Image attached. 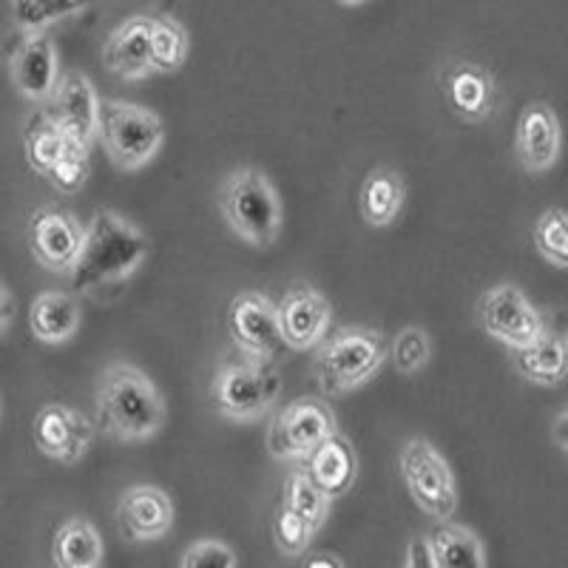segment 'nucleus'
Returning <instances> with one entry per match:
<instances>
[{
	"label": "nucleus",
	"instance_id": "39",
	"mask_svg": "<svg viewBox=\"0 0 568 568\" xmlns=\"http://www.w3.org/2000/svg\"><path fill=\"white\" fill-rule=\"evenodd\" d=\"M336 3H342V7H358L364 0H336Z\"/></svg>",
	"mask_w": 568,
	"mask_h": 568
},
{
	"label": "nucleus",
	"instance_id": "16",
	"mask_svg": "<svg viewBox=\"0 0 568 568\" xmlns=\"http://www.w3.org/2000/svg\"><path fill=\"white\" fill-rule=\"evenodd\" d=\"M12 83L32 103H45L60 78L58 49L45 32H29L12 52Z\"/></svg>",
	"mask_w": 568,
	"mask_h": 568
},
{
	"label": "nucleus",
	"instance_id": "12",
	"mask_svg": "<svg viewBox=\"0 0 568 568\" xmlns=\"http://www.w3.org/2000/svg\"><path fill=\"white\" fill-rule=\"evenodd\" d=\"M94 440V424L80 409L65 404H45L34 415V444L45 458L74 466L85 458Z\"/></svg>",
	"mask_w": 568,
	"mask_h": 568
},
{
	"label": "nucleus",
	"instance_id": "2",
	"mask_svg": "<svg viewBox=\"0 0 568 568\" xmlns=\"http://www.w3.org/2000/svg\"><path fill=\"white\" fill-rule=\"evenodd\" d=\"M98 424L116 440H149L165 426V398L140 367L111 364L98 384Z\"/></svg>",
	"mask_w": 568,
	"mask_h": 568
},
{
	"label": "nucleus",
	"instance_id": "35",
	"mask_svg": "<svg viewBox=\"0 0 568 568\" xmlns=\"http://www.w3.org/2000/svg\"><path fill=\"white\" fill-rule=\"evenodd\" d=\"M404 568H435L433 557H429V546H426V537H413L409 540Z\"/></svg>",
	"mask_w": 568,
	"mask_h": 568
},
{
	"label": "nucleus",
	"instance_id": "23",
	"mask_svg": "<svg viewBox=\"0 0 568 568\" xmlns=\"http://www.w3.org/2000/svg\"><path fill=\"white\" fill-rule=\"evenodd\" d=\"M426 546L435 568H486L484 540L469 526L440 520Z\"/></svg>",
	"mask_w": 568,
	"mask_h": 568
},
{
	"label": "nucleus",
	"instance_id": "11",
	"mask_svg": "<svg viewBox=\"0 0 568 568\" xmlns=\"http://www.w3.org/2000/svg\"><path fill=\"white\" fill-rule=\"evenodd\" d=\"M227 329L233 344L251 358V362H273L282 349L278 336L276 304L262 293H240L227 307Z\"/></svg>",
	"mask_w": 568,
	"mask_h": 568
},
{
	"label": "nucleus",
	"instance_id": "30",
	"mask_svg": "<svg viewBox=\"0 0 568 568\" xmlns=\"http://www.w3.org/2000/svg\"><path fill=\"white\" fill-rule=\"evenodd\" d=\"M91 0H12L14 23L23 32H43L49 23L89 7Z\"/></svg>",
	"mask_w": 568,
	"mask_h": 568
},
{
	"label": "nucleus",
	"instance_id": "24",
	"mask_svg": "<svg viewBox=\"0 0 568 568\" xmlns=\"http://www.w3.org/2000/svg\"><path fill=\"white\" fill-rule=\"evenodd\" d=\"M407 202V185L393 169H375L362 185V216L373 227H389Z\"/></svg>",
	"mask_w": 568,
	"mask_h": 568
},
{
	"label": "nucleus",
	"instance_id": "31",
	"mask_svg": "<svg viewBox=\"0 0 568 568\" xmlns=\"http://www.w3.org/2000/svg\"><path fill=\"white\" fill-rule=\"evenodd\" d=\"M535 247L551 267L562 271L568 265V233L562 207H549L535 222Z\"/></svg>",
	"mask_w": 568,
	"mask_h": 568
},
{
	"label": "nucleus",
	"instance_id": "14",
	"mask_svg": "<svg viewBox=\"0 0 568 568\" xmlns=\"http://www.w3.org/2000/svg\"><path fill=\"white\" fill-rule=\"evenodd\" d=\"M276 322L284 347L313 349L329 329L333 307L324 293L302 284L284 293L282 302L276 304Z\"/></svg>",
	"mask_w": 568,
	"mask_h": 568
},
{
	"label": "nucleus",
	"instance_id": "34",
	"mask_svg": "<svg viewBox=\"0 0 568 568\" xmlns=\"http://www.w3.org/2000/svg\"><path fill=\"white\" fill-rule=\"evenodd\" d=\"M180 568H236V555L222 540H196L182 555Z\"/></svg>",
	"mask_w": 568,
	"mask_h": 568
},
{
	"label": "nucleus",
	"instance_id": "19",
	"mask_svg": "<svg viewBox=\"0 0 568 568\" xmlns=\"http://www.w3.org/2000/svg\"><path fill=\"white\" fill-rule=\"evenodd\" d=\"M105 71L123 80H145L154 74L151 69V18L136 14L123 20L114 32L109 34L103 45Z\"/></svg>",
	"mask_w": 568,
	"mask_h": 568
},
{
	"label": "nucleus",
	"instance_id": "32",
	"mask_svg": "<svg viewBox=\"0 0 568 568\" xmlns=\"http://www.w3.org/2000/svg\"><path fill=\"white\" fill-rule=\"evenodd\" d=\"M313 535H316V531L304 524L302 517H296L293 511L284 509V506L276 511V517H273V540H276L282 555L302 557L304 551H307V546H311Z\"/></svg>",
	"mask_w": 568,
	"mask_h": 568
},
{
	"label": "nucleus",
	"instance_id": "9",
	"mask_svg": "<svg viewBox=\"0 0 568 568\" xmlns=\"http://www.w3.org/2000/svg\"><path fill=\"white\" fill-rule=\"evenodd\" d=\"M478 318L480 327L509 349L524 347V344L535 342L537 336L546 333L540 311L529 302L524 291H517L509 282L495 284L480 296Z\"/></svg>",
	"mask_w": 568,
	"mask_h": 568
},
{
	"label": "nucleus",
	"instance_id": "3",
	"mask_svg": "<svg viewBox=\"0 0 568 568\" xmlns=\"http://www.w3.org/2000/svg\"><path fill=\"white\" fill-rule=\"evenodd\" d=\"M316 347L313 378L324 395L353 393L387 362V338L373 327H342Z\"/></svg>",
	"mask_w": 568,
	"mask_h": 568
},
{
	"label": "nucleus",
	"instance_id": "21",
	"mask_svg": "<svg viewBox=\"0 0 568 568\" xmlns=\"http://www.w3.org/2000/svg\"><path fill=\"white\" fill-rule=\"evenodd\" d=\"M511 362L526 382L537 384V387H557V384H562L568 369L566 338L560 333L546 329L535 342L511 349Z\"/></svg>",
	"mask_w": 568,
	"mask_h": 568
},
{
	"label": "nucleus",
	"instance_id": "10",
	"mask_svg": "<svg viewBox=\"0 0 568 568\" xmlns=\"http://www.w3.org/2000/svg\"><path fill=\"white\" fill-rule=\"evenodd\" d=\"M98 111L100 98L91 80L83 71H65L45 100L43 114L63 131V136L83 149H91V142L98 140Z\"/></svg>",
	"mask_w": 568,
	"mask_h": 568
},
{
	"label": "nucleus",
	"instance_id": "33",
	"mask_svg": "<svg viewBox=\"0 0 568 568\" xmlns=\"http://www.w3.org/2000/svg\"><path fill=\"white\" fill-rule=\"evenodd\" d=\"M89 165H91V149H83V145H71L65 151L63 160L54 165V171L49 174L54 187H60L63 194H78L80 187L89 180Z\"/></svg>",
	"mask_w": 568,
	"mask_h": 568
},
{
	"label": "nucleus",
	"instance_id": "5",
	"mask_svg": "<svg viewBox=\"0 0 568 568\" xmlns=\"http://www.w3.org/2000/svg\"><path fill=\"white\" fill-rule=\"evenodd\" d=\"M222 216L242 242L271 247L282 233V200L258 169H242L222 187Z\"/></svg>",
	"mask_w": 568,
	"mask_h": 568
},
{
	"label": "nucleus",
	"instance_id": "18",
	"mask_svg": "<svg viewBox=\"0 0 568 568\" xmlns=\"http://www.w3.org/2000/svg\"><path fill=\"white\" fill-rule=\"evenodd\" d=\"M444 91L449 105L464 116L466 123H484L500 103V91H497L491 71L471 60H460L446 69Z\"/></svg>",
	"mask_w": 568,
	"mask_h": 568
},
{
	"label": "nucleus",
	"instance_id": "1",
	"mask_svg": "<svg viewBox=\"0 0 568 568\" xmlns=\"http://www.w3.org/2000/svg\"><path fill=\"white\" fill-rule=\"evenodd\" d=\"M151 242L136 225L114 211H98L83 233V247L71 267V291L85 293L125 282L149 258Z\"/></svg>",
	"mask_w": 568,
	"mask_h": 568
},
{
	"label": "nucleus",
	"instance_id": "22",
	"mask_svg": "<svg viewBox=\"0 0 568 568\" xmlns=\"http://www.w3.org/2000/svg\"><path fill=\"white\" fill-rule=\"evenodd\" d=\"M80 327V302L71 293L45 291L29 307V329L43 344L69 342Z\"/></svg>",
	"mask_w": 568,
	"mask_h": 568
},
{
	"label": "nucleus",
	"instance_id": "36",
	"mask_svg": "<svg viewBox=\"0 0 568 568\" xmlns=\"http://www.w3.org/2000/svg\"><path fill=\"white\" fill-rule=\"evenodd\" d=\"M12 318H14V298L12 293L7 291V284L0 282V336L7 333Z\"/></svg>",
	"mask_w": 568,
	"mask_h": 568
},
{
	"label": "nucleus",
	"instance_id": "25",
	"mask_svg": "<svg viewBox=\"0 0 568 568\" xmlns=\"http://www.w3.org/2000/svg\"><path fill=\"white\" fill-rule=\"evenodd\" d=\"M52 557L58 568H98L103 560V537L98 526L83 517L65 520L54 535Z\"/></svg>",
	"mask_w": 568,
	"mask_h": 568
},
{
	"label": "nucleus",
	"instance_id": "17",
	"mask_svg": "<svg viewBox=\"0 0 568 568\" xmlns=\"http://www.w3.org/2000/svg\"><path fill=\"white\" fill-rule=\"evenodd\" d=\"M560 120L549 103H531L517 120L515 151L529 174H546L560 156Z\"/></svg>",
	"mask_w": 568,
	"mask_h": 568
},
{
	"label": "nucleus",
	"instance_id": "15",
	"mask_svg": "<svg viewBox=\"0 0 568 568\" xmlns=\"http://www.w3.org/2000/svg\"><path fill=\"white\" fill-rule=\"evenodd\" d=\"M116 526L131 542L160 540L174 526V504L169 491L154 484L131 486L116 506Z\"/></svg>",
	"mask_w": 568,
	"mask_h": 568
},
{
	"label": "nucleus",
	"instance_id": "29",
	"mask_svg": "<svg viewBox=\"0 0 568 568\" xmlns=\"http://www.w3.org/2000/svg\"><path fill=\"white\" fill-rule=\"evenodd\" d=\"M387 355L400 375H418L433 362V342L424 327L413 324V327L398 329V336L387 344Z\"/></svg>",
	"mask_w": 568,
	"mask_h": 568
},
{
	"label": "nucleus",
	"instance_id": "37",
	"mask_svg": "<svg viewBox=\"0 0 568 568\" xmlns=\"http://www.w3.org/2000/svg\"><path fill=\"white\" fill-rule=\"evenodd\" d=\"M302 568H347L336 555H329V551H313V555L304 557Z\"/></svg>",
	"mask_w": 568,
	"mask_h": 568
},
{
	"label": "nucleus",
	"instance_id": "38",
	"mask_svg": "<svg viewBox=\"0 0 568 568\" xmlns=\"http://www.w3.org/2000/svg\"><path fill=\"white\" fill-rule=\"evenodd\" d=\"M555 440H557V446H560L562 453H566V413L557 415V420H555Z\"/></svg>",
	"mask_w": 568,
	"mask_h": 568
},
{
	"label": "nucleus",
	"instance_id": "20",
	"mask_svg": "<svg viewBox=\"0 0 568 568\" xmlns=\"http://www.w3.org/2000/svg\"><path fill=\"white\" fill-rule=\"evenodd\" d=\"M304 460H307V466H304L307 478H311L329 500L347 495V491L353 489L355 478H358V455H355L347 435L342 433H333L329 438H324Z\"/></svg>",
	"mask_w": 568,
	"mask_h": 568
},
{
	"label": "nucleus",
	"instance_id": "7",
	"mask_svg": "<svg viewBox=\"0 0 568 568\" xmlns=\"http://www.w3.org/2000/svg\"><path fill=\"white\" fill-rule=\"evenodd\" d=\"M398 469L420 511H426L435 520H449L455 515L458 484H455L453 469H449L444 455L435 449L433 440L409 438L400 446Z\"/></svg>",
	"mask_w": 568,
	"mask_h": 568
},
{
	"label": "nucleus",
	"instance_id": "13",
	"mask_svg": "<svg viewBox=\"0 0 568 568\" xmlns=\"http://www.w3.org/2000/svg\"><path fill=\"white\" fill-rule=\"evenodd\" d=\"M85 227L78 216L60 207H40L29 220V247L45 271L71 273L83 247Z\"/></svg>",
	"mask_w": 568,
	"mask_h": 568
},
{
	"label": "nucleus",
	"instance_id": "6",
	"mask_svg": "<svg viewBox=\"0 0 568 568\" xmlns=\"http://www.w3.org/2000/svg\"><path fill=\"white\" fill-rule=\"evenodd\" d=\"M282 387V375L273 367V362L247 358V362L225 364L216 369L211 393L222 418L251 424V420L265 418L276 407Z\"/></svg>",
	"mask_w": 568,
	"mask_h": 568
},
{
	"label": "nucleus",
	"instance_id": "4",
	"mask_svg": "<svg viewBox=\"0 0 568 568\" xmlns=\"http://www.w3.org/2000/svg\"><path fill=\"white\" fill-rule=\"evenodd\" d=\"M98 140L114 169L140 171L160 154L165 123L145 105L129 100H100Z\"/></svg>",
	"mask_w": 568,
	"mask_h": 568
},
{
	"label": "nucleus",
	"instance_id": "26",
	"mask_svg": "<svg viewBox=\"0 0 568 568\" xmlns=\"http://www.w3.org/2000/svg\"><path fill=\"white\" fill-rule=\"evenodd\" d=\"M78 142H71L69 136H63V131L49 120V116L40 111L29 120L27 134H23V149H27V160L40 176H49L54 171L60 160L65 156V151Z\"/></svg>",
	"mask_w": 568,
	"mask_h": 568
},
{
	"label": "nucleus",
	"instance_id": "28",
	"mask_svg": "<svg viewBox=\"0 0 568 568\" xmlns=\"http://www.w3.org/2000/svg\"><path fill=\"white\" fill-rule=\"evenodd\" d=\"M187 60V32L174 18H151V69L171 71L182 69Z\"/></svg>",
	"mask_w": 568,
	"mask_h": 568
},
{
	"label": "nucleus",
	"instance_id": "27",
	"mask_svg": "<svg viewBox=\"0 0 568 568\" xmlns=\"http://www.w3.org/2000/svg\"><path fill=\"white\" fill-rule=\"evenodd\" d=\"M284 509L302 517L313 531H318L327 524L329 497L307 478V471L296 469L284 480Z\"/></svg>",
	"mask_w": 568,
	"mask_h": 568
},
{
	"label": "nucleus",
	"instance_id": "8",
	"mask_svg": "<svg viewBox=\"0 0 568 568\" xmlns=\"http://www.w3.org/2000/svg\"><path fill=\"white\" fill-rule=\"evenodd\" d=\"M333 433H338L333 409L322 398H298L273 415L267 426V453L278 460H304Z\"/></svg>",
	"mask_w": 568,
	"mask_h": 568
}]
</instances>
